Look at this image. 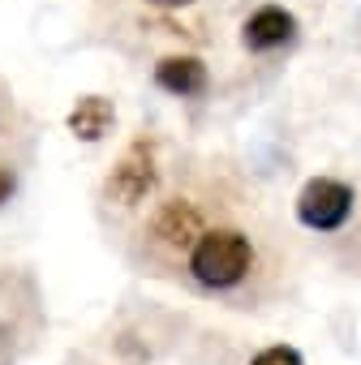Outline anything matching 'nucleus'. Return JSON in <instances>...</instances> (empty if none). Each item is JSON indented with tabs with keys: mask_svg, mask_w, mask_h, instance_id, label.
Listing matches in <instances>:
<instances>
[{
	"mask_svg": "<svg viewBox=\"0 0 361 365\" xmlns=\"http://www.w3.org/2000/svg\"><path fill=\"white\" fill-rule=\"evenodd\" d=\"M65 125H69V133H73L78 142H103V138L112 133V125H116V108H112V99H103V95H82V99L69 108Z\"/></svg>",
	"mask_w": 361,
	"mask_h": 365,
	"instance_id": "obj_6",
	"label": "nucleus"
},
{
	"mask_svg": "<svg viewBox=\"0 0 361 365\" xmlns=\"http://www.w3.org/2000/svg\"><path fill=\"white\" fill-rule=\"evenodd\" d=\"M293 220L314 237H340L357 220V190L340 176H310L293 198Z\"/></svg>",
	"mask_w": 361,
	"mask_h": 365,
	"instance_id": "obj_3",
	"label": "nucleus"
},
{
	"mask_svg": "<svg viewBox=\"0 0 361 365\" xmlns=\"http://www.w3.org/2000/svg\"><path fill=\"white\" fill-rule=\"evenodd\" d=\"M163 185V159H159V142L155 133H133L129 146L116 155V163L103 176V202L116 215H142L151 207V198Z\"/></svg>",
	"mask_w": 361,
	"mask_h": 365,
	"instance_id": "obj_2",
	"label": "nucleus"
},
{
	"mask_svg": "<svg viewBox=\"0 0 361 365\" xmlns=\"http://www.w3.org/2000/svg\"><path fill=\"white\" fill-rule=\"evenodd\" d=\"M250 365H305V356H301L293 344H271V348L254 352V356H250Z\"/></svg>",
	"mask_w": 361,
	"mask_h": 365,
	"instance_id": "obj_7",
	"label": "nucleus"
},
{
	"mask_svg": "<svg viewBox=\"0 0 361 365\" xmlns=\"http://www.w3.org/2000/svg\"><path fill=\"white\" fill-rule=\"evenodd\" d=\"M18 194V168L9 159H0V207H9Z\"/></svg>",
	"mask_w": 361,
	"mask_h": 365,
	"instance_id": "obj_8",
	"label": "nucleus"
},
{
	"mask_svg": "<svg viewBox=\"0 0 361 365\" xmlns=\"http://www.w3.org/2000/svg\"><path fill=\"white\" fill-rule=\"evenodd\" d=\"M280 271H284L280 245L267 232V224L258 220L250 194L228 172H220L211 207L198 232L190 237V245L172 262L168 279L185 284L198 297H211L237 309H254L258 301L275 292Z\"/></svg>",
	"mask_w": 361,
	"mask_h": 365,
	"instance_id": "obj_1",
	"label": "nucleus"
},
{
	"mask_svg": "<svg viewBox=\"0 0 361 365\" xmlns=\"http://www.w3.org/2000/svg\"><path fill=\"white\" fill-rule=\"evenodd\" d=\"M297 14L284 5H258L245 22H241V48L250 56H275L284 48L297 43Z\"/></svg>",
	"mask_w": 361,
	"mask_h": 365,
	"instance_id": "obj_4",
	"label": "nucleus"
},
{
	"mask_svg": "<svg viewBox=\"0 0 361 365\" xmlns=\"http://www.w3.org/2000/svg\"><path fill=\"white\" fill-rule=\"evenodd\" d=\"M151 82L172 99H203L211 91V65L194 52H168L155 61Z\"/></svg>",
	"mask_w": 361,
	"mask_h": 365,
	"instance_id": "obj_5",
	"label": "nucleus"
},
{
	"mask_svg": "<svg viewBox=\"0 0 361 365\" xmlns=\"http://www.w3.org/2000/svg\"><path fill=\"white\" fill-rule=\"evenodd\" d=\"M146 9H155V14H180V9H194L198 0H142Z\"/></svg>",
	"mask_w": 361,
	"mask_h": 365,
	"instance_id": "obj_9",
	"label": "nucleus"
}]
</instances>
